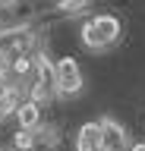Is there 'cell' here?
<instances>
[{"instance_id": "9", "label": "cell", "mask_w": 145, "mask_h": 151, "mask_svg": "<svg viewBox=\"0 0 145 151\" xmlns=\"http://www.w3.org/2000/svg\"><path fill=\"white\" fill-rule=\"evenodd\" d=\"M32 135H35V145H44V148H57V142H60V132L54 126H41V123L32 129Z\"/></svg>"}, {"instance_id": "7", "label": "cell", "mask_w": 145, "mask_h": 151, "mask_svg": "<svg viewBox=\"0 0 145 151\" xmlns=\"http://www.w3.org/2000/svg\"><path fill=\"white\" fill-rule=\"evenodd\" d=\"M19 101H22V88L19 85H3V88H0V120L10 116V113H16Z\"/></svg>"}, {"instance_id": "6", "label": "cell", "mask_w": 145, "mask_h": 151, "mask_svg": "<svg viewBox=\"0 0 145 151\" xmlns=\"http://www.w3.org/2000/svg\"><path fill=\"white\" fill-rule=\"evenodd\" d=\"M16 120H19V129H35L41 123V107L35 101H22L16 107Z\"/></svg>"}, {"instance_id": "12", "label": "cell", "mask_w": 145, "mask_h": 151, "mask_svg": "<svg viewBox=\"0 0 145 151\" xmlns=\"http://www.w3.org/2000/svg\"><path fill=\"white\" fill-rule=\"evenodd\" d=\"M54 9L63 13V16H76V13H85L88 9V0H57Z\"/></svg>"}, {"instance_id": "10", "label": "cell", "mask_w": 145, "mask_h": 151, "mask_svg": "<svg viewBox=\"0 0 145 151\" xmlns=\"http://www.w3.org/2000/svg\"><path fill=\"white\" fill-rule=\"evenodd\" d=\"M29 98L38 104V107H48V104L54 101V91H50V85H48V82H41V79H38V82L29 88Z\"/></svg>"}, {"instance_id": "5", "label": "cell", "mask_w": 145, "mask_h": 151, "mask_svg": "<svg viewBox=\"0 0 145 151\" xmlns=\"http://www.w3.org/2000/svg\"><path fill=\"white\" fill-rule=\"evenodd\" d=\"M76 151H101V123L88 120L76 132Z\"/></svg>"}, {"instance_id": "14", "label": "cell", "mask_w": 145, "mask_h": 151, "mask_svg": "<svg viewBox=\"0 0 145 151\" xmlns=\"http://www.w3.org/2000/svg\"><path fill=\"white\" fill-rule=\"evenodd\" d=\"M129 151H145V142H133V145H129Z\"/></svg>"}, {"instance_id": "15", "label": "cell", "mask_w": 145, "mask_h": 151, "mask_svg": "<svg viewBox=\"0 0 145 151\" xmlns=\"http://www.w3.org/2000/svg\"><path fill=\"white\" fill-rule=\"evenodd\" d=\"M0 151H16V148H0Z\"/></svg>"}, {"instance_id": "3", "label": "cell", "mask_w": 145, "mask_h": 151, "mask_svg": "<svg viewBox=\"0 0 145 151\" xmlns=\"http://www.w3.org/2000/svg\"><path fill=\"white\" fill-rule=\"evenodd\" d=\"M32 44V32L29 25H3L0 28V60H6L10 54H19Z\"/></svg>"}, {"instance_id": "2", "label": "cell", "mask_w": 145, "mask_h": 151, "mask_svg": "<svg viewBox=\"0 0 145 151\" xmlns=\"http://www.w3.org/2000/svg\"><path fill=\"white\" fill-rule=\"evenodd\" d=\"M54 88L60 94H66V98L82 91V69H79V63L73 57H60L54 63Z\"/></svg>"}, {"instance_id": "13", "label": "cell", "mask_w": 145, "mask_h": 151, "mask_svg": "<svg viewBox=\"0 0 145 151\" xmlns=\"http://www.w3.org/2000/svg\"><path fill=\"white\" fill-rule=\"evenodd\" d=\"M10 69H13V76H19V79H25V76L35 73V66H32V57H22V54H16V57L10 60Z\"/></svg>"}, {"instance_id": "8", "label": "cell", "mask_w": 145, "mask_h": 151, "mask_svg": "<svg viewBox=\"0 0 145 151\" xmlns=\"http://www.w3.org/2000/svg\"><path fill=\"white\" fill-rule=\"evenodd\" d=\"M32 66H35V76H38L41 82L54 85V60H50L44 50H38V54L32 57Z\"/></svg>"}, {"instance_id": "11", "label": "cell", "mask_w": 145, "mask_h": 151, "mask_svg": "<svg viewBox=\"0 0 145 151\" xmlns=\"http://www.w3.org/2000/svg\"><path fill=\"white\" fill-rule=\"evenodd\" d=\"M13 148H16V151H35V148H38L32 129H16V132H13Z\"/></svg>"}, {"instance_id": "16", "label": "cell", "mask_w": 145, "mask_h": 151, "mask_svg": "<svg viewBox=\"0 0 145 151\" xmlns=\"http://www.w3.org/2000/svg\"><path fill=\"white\" fill-rule=\"evenodd\" d=\"M0 28H3V16H0Z\"/></svg>"}, {"instance_id": "17", "label": "cell", "mask_w": 145, "mask_h": 151, "mask_svg": "<svg viewBox=\"0 0 145 151\" xmlns=\"http://www.w3.org/2000/svg\"><path fill=\"white\" fill-rule=\"evenodd\" d=\"M101 151H104V148H101Z\"/></svg>"}, {"instance_id": "4", "label": "cell", "mask_w": 145, "mask_h": 151, "mask_svg": "<svg viewBox=\"0 0 145 151\" xmlns=\"http://www.w3.org/2000/svg\"><path fill=\"white\" fill-rule=\"evenodd\" d=\"M101 148L104 151H123L126 145H129V132H126V126L120 120H114V116H101Z\"/></svg>"}, {"instance_id": "1", "label": "cell", "mask_w": 145, "mask_h": 151, "mask_svg": "<svg viewBox=\"0 0 145 151\" xmlns=\"http://www.w3.org/2000/svg\"><path fill=\"white\" fill-rule=\"evenodd\" d=\"M79 41L92 50V54H101L110 44L120 41V19L110 16V13H101V16H92L82 22L79 28Z\"/></svg>"}]
</instances>
